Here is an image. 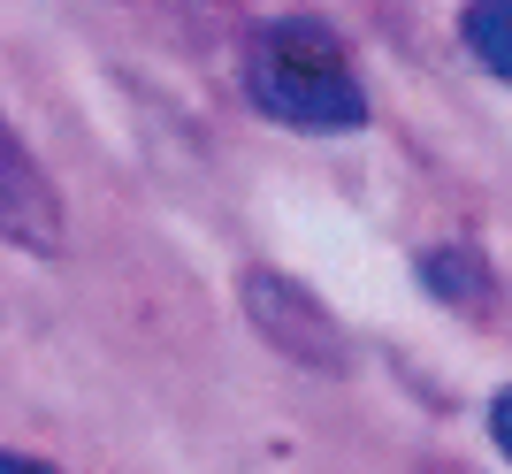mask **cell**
I'll return each instance as SVG.
<instances>
[{
	"mask_svg": "<svg viewBox=\"0 0 512 474\" xmlns=\"http://www.w3.org/2000/svg\"><path fill=\"white\" fill-rule=\"evenodd\" d=\"M467 46L482 69L512 85V0H467Z\"/></svg>",
	"mask_w": 512,
	"mask_h": 474,
	"instance_id": "cell-4",
	"label": "cell"
},
{
	"mask_svg": "<svg viewBox=\"0 0 512 474\" xmlns=\"http://www.w3.org/2000/svg\"><path fill=\"white\" fill-rule=\"evenodd\" d=\"M0 237L23 253H62V199L54 176L31 161V146L16 138V123L0 115Z\"/></svg>",
	"mask_w": 512,
	"mask_h": 474,
	"instance_id": "cell-3",
	"label": "cell"
},
{
	"mask_svg": "<svg viewBox=\"0 0 512 474\" xmlns=\"http://www.w3.org/2000/svg\"><path fill=\"white\" fill-rule=\"evenodd\" d=\"M237 306H245V322H253L260 345H276L291 367H314V375H344V367H352L344 322L306 283L283 276V268H245V276H237Z\"/></svg>",
	"mask_w": 512,
	"mask_h": 474,
	"instance_id": "cell-2",
	"label": "cell"
},
{
	"mask_svg": "<svg viewBox=\"0 0 512 474\" xmlns=\"http://www.w3.org/2000/svg\"><path fill=\"white\" fill-rule=\"evenodd\" d=\"M490 436H497V444H505V459H512V390H505V398H497V406H490Z\"/></svg>",
	"mask_w": 512,
	"mask_h": 474,
	"instance_id": "cell-5",
	"label": "cell"
},
{
	"mask_svg": "<svg viewBox=\"0 0 512 474\" xmlns=\"http://www.w3.org/2000/svg\"><path fill=\"white\" fill-rule=\"evenodd\" d=\"M0 474H54V467H39V459H23V452H0Z\"/></svg>",
	"mask_w": 512,
	"mask_h": 474,
	"instance_id": "cell-6",
	"label": "cell"
},
{
	"mask_svg": "<svg viewBox=\"0 0 512 474\" xmlns=\"http://www.w3.org/2000/svg\"><path fill=\"white\" fill-rule=\"evenodd\" d=\"M413 474H467V467H451V459H421Z\"/></svg>",
	"mask_w": 512,
	"mask_h": 474,
	"instance_id": "cell-7",
	"label": "cell"
},
{
	"mask_svg": "<svg viewBox=\"0 0 512 474\" xmlns=\"http://www.w3.org/2000/svg\"><path fill=\"white\" fill-rule=\"evenodd\" d=\"M245 92L276 123H299V130H360L367 123V92L352 77V54L306 8H283V16L260 23L253 62H245Z\"/></svg>",
	"mask_w": 512,
	"mask_h": 474,
	"instance_id": "cell-1",
	"label": "cell"
}]
</instances>
